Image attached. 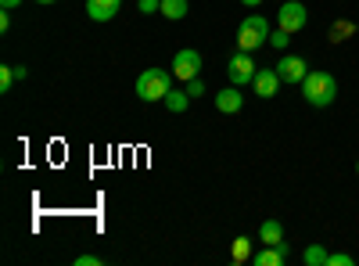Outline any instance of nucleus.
Returning <instances> with one entry per match:
<instances>
[{"mask_svg": "<svg viewBox=\"0 0 359 266\" xmlns=\"http://www.w3.org/2000/svg\"><path fill=\"white\" fill-rule=\"evenodd\" d=\"M201 72V54L194 51V47H184V51H176V58H172V76L176 79H194Z\"/></svg>", "mask_w": 359, "mask_h": 266, "instance_id": "nucleus-6", "label": "nucleus"}, {"mask_svg": "<svg viewBox=\"0 0 359 266\" xmlns=\"http://www.w3.org/2000/svg\"><path fill=\"white\" fill-rule=\"evenodd\" d=\"M241 4H245V8H259V4H262V0H241Z\"/></svg>", "mask_w": 359, "mask_h": 266, "instance_id": "nucleus-26", "label": "nucleus"}, {"mask_svg": "<svg viewBox=\"0 0 359 266\" xmlns=\"http://www.w3.org/2000/svg\"><path fill=\"white\" fill-rule=\"evenodd\" d=\"M233 262H248L252 259V238H233Z\"/></svg>", "mask_w": 359, "mask_h": 266, "instance_id": "nucleus-17", "label": "nucleus"}, {"mask_svg": "<svg viewBox=\"0 0 359 266\" xmlns=\"http://www.w3.org/2000/svg\"><path fill=\"white\" fill-rule=\"evenodd\" d=\"M36 4H54V0H36Z\"/></svg>", "mask_w": 359, "mask_h": 266, "instance_id": "nucleus-27", "label": "nucleus"}, {"mask_svg": "<svg viewBox=\"0 0 359 266\" xmlns=\"http://www.w3.org/2000/svg\"><path fill=\"white\" fill-rule=\"evenodd\" d=\"M277 76H280V83H302V79L309 76L306 58H298V54H280V62H277Z\"/></svg>", "mask_w": 359, "mask_h": 266, "instance_id": "nucleus-7", "label": "nucleus"}, {"mask_svg": "<svg viewBox=\"0 0 359 266\" xmlns=\"http://www.w3.org/2000/svg\"><path fill=\"white\" fill-rule=\"evenodd\" d=\"M187 105H191V94H187V91H169V94H165V108L176 112V115L187 112Z\"/></svg>", "mask_w": 359, "mask_h": 266, "instance_id": "nucleus-14", "label": "nucleus"}, {"mask_svg": "<svg viewBox=\"0 0 359 266\" xmlns=\"http://www.w3.org/2000/svg\"><path fill=\"white\" fill-rule=\"evenodd\" d=\"M309 22V11L302 0H287V4H280L277 11V29H284V33H298V29H306Z\"/></svg>", "mask_w": 359, "mask_h": 266, "instance_id": "nucleus-4", "label": "nucleus"}, {"mask_svg": "<svg viewBox=\"0 0 359 266\" xmlns=\"http://www.w3.org/2000/svg\"><path fill=\"white\" fill-rule=\"evenodd\" d=\"M352 33H355V25L341 18V22H334V25H331V44H345Z\"/></svg>", "mask_w": 359, "mask_h": 266, "instance_id": "nucleus-16", "label": "nucleus"}, {"mask_svg": "<svg viewBox=\"0 0 359 266\" xmlns=\"http://www.w3.org/2000/svg\"><path fill=\"white\" fill-rule=\"evenodd\" d=\"M255 62H252V54L248 51H237L230 62H226V76H230V83L233 86H245V83H252L255 79Z\"/></svg>", "mask_w": 359, "mask_h": 266, "instance_id": "nucleus-5", "label": "nucleus"}, {"mask_svg": "<svg viewBox=\"0 0 359 266\" xmlns=\"http://www.w3.org/2000/svg\"><path fill=\"white\" fill-rule=\"evenodd\" d=\"M22 4V0H0V8H4V11H15Z\"/></svg>", "mask_w": 359, "mask_h": 266, "instance_id": "nucleus-25", "label": "nucleus"}, {"mask_svg": "<svg viewBox=\"0 0 359 266\" xmlns=\"http://www.w3.org/2000/svg\"><path fill=\"white\" fill-rule=\"evenodd\" d=\"M252 86H255V98H277V86H280L277 69H259L255 79H252Z\"/></svg>", "mask_w": 359, "mask_h": 266, "instance_id": "nucleus-8", "label": "nucleus"}, {"mask_svg": "<svg viewBox=\"0 0 359 266\" xmlns=\"http://www.w3.org/2000/svg\"><path fill=\"white\" fill-rule=\"evenodd\" d=\"M287 44H291V33H284V29H273V33H269V47L273 51H287Z\"/></svg>", "mask_w": 359, "mask_h": 266, "instance_id": "nucleus-18", "label": "nucleus"}, {"mask_svg": "<svg viewBox=\"0 0 359 266\" xmlns=\"http://www.w3.org/2000/svg\"><path fill=\"white\" fill-rule=\"evenodd\" d=\"M172 91V76L165 69H144L137 76V98L140 101H165V94Z\"/></svg>", "mask_w": 359, "mask_h": 266, "instance_id": "nucleus-2", "label": "nucleus"}, {"mask_svg": "<svg viewBox=\"0 0 359 266\" xmlns=\"http://www.w3.org/2000/svg\"><path fill=\"white\" fill-rule=\"evenodd\" d=\"M302 94L313 108H327L334 98H338V79L331 72H309L302 79Z\"/></svg>", "mask_w": 359, "mask_h": 266, "instance_id": "nucleus-1", "label": "nucleus"}, {"mask_svg": "<svg viewBox=\"0 0 359 266\" xmlns=\"http://www.w3.org/2000/svg\"><path fill=\"white\" fill-rule=\"evenodd\" d=\"M187 94H191V98H201V94H205V83H201L198 76H194V79H187Z\"/></svg>", "mask_w": 359, "mask_h": 266, "instance_id": "nucleus-22", "label": "nucleus"}, {"mask_svg": "<svg viewBox=\"0 0 359 266\" xmlns=\"http://www.w3.org/2000/svg\"><path fill=\"white\" fill-rule=\"evenodd\" d=\"M158 15H165L169 22H180L187 15V0H162V11Z\"/></svg>", "mask_w": 359, "mask_h": 266, "instance_id": "nucleus-13", "label": "nucleus"}, {"mask_svg": "<svg viewBox=\"0 0 359 266\" xmlns=\"http://www.w3.org/2000/svg\"><path fill=\"white\" fill-rule=\"evenodd\" d=\"M352 262H355V259H352V255H345V252H334L331 259H327V266H352Z\"/></svg>", "mask_w": 359, "mask_h": 266, "instance_id": "nucleus-20", "label": "nucleus"}, {"mask_svg": "<svg viewBox=\"0 0 359 266\" xmlns=\"http://www.w3.org/2000/svg\"><path fill=\"white\" fill-rule=\"evenodd\" d=\"M76 266H101V255H76Z\"/></svg>", "mask_w": 359, "mask_h": 266, "instance_id": "nucleus-23", "label": "nucleus"}, {"mask_svg": "<svg viewBox=\"0 0 359 266\" xmlns=\"http://www.w3.org/2000/svg\"><path fill=\"white\" fill-rule=\"evenodd\" d=\"M284 255H287V248H273V245H266L262 252H255V255H252V266H280V262H284Z\"/></svg>", "mask_w": 359, "mask_h": 266, "instance_id": "nucleus-12", "label": "nucleus"}, {"mask_svg": "<svg viewBox=\"0 0 359 266\" xmlns=\"http://www.w3.org/2000/svg\"><path fill=\"white\" fill-rule=\"evenodd\" d=\"M8 29H11V15L0 11V33H8Z\"/></svg>", "mask_w": 359, "mask_h": 266, "instance_id": "nucleus-24", "label": "nucleus"}, {"mask_svg": "<svg viewBox=\"0 0 359 266\" xmlns=\"http://www.w3.org/2000/svg\"><path fill=\"white\" fill-rule=\"evenodd\" d=\"M355 173H359V162H355Z\"/></svg>", "mask_w": 359, "mask_h": 266, "instance_id": "nucleus-28", "label": "nucleus"}, {"mask_svg": "<svg viewBox=\"0 0 359 266\" xmlns=\"http://www.w3.org/2000/svg\"><path fill=\"white\" fill-rule=\"evenodd\" d=\"M259 241H262V245H273V248H287V245H284V227H280V220H266V223L259 227Z\"/></svg>", "mask_w": 359, "mask_h": 266, "instance_id": "nucleus-10", "label": "nucleus"}, {"mask_svg": "<svg viewBox=\"0 0 359 266\" xmlns=\"http://www.w3.org/2000/svg\"><path fill=\"white\" fill-rule=\"evenodd\" d=\"M269 22L262 18V15H248L245 22H241V29H237V51H255V47H262V44H269Z\"/></svg>", "mask_w": 359, "mask_h": 266, "instance_id": "nucleus-3", "label": "nucleus"}, {"mask_svg": "<svg viewBox=\"0 0 359 266\" xmlns=\"http://www.w3.org/2000/svg\"><path fill=\"white\" fill-rule=\"evenodd\" d=\"M15 79H18V76H15V65H4V69H0V94H8Z\"/></svg>", "mask_w": 359, "mask_h": 266, "instance_id": "nucleus-19", "label": "nucleus"}, {"mask_svg": "<svg viewBox=\"0 0 359 266\" xmlns=\"http://www.w3.org/2000/svg\"><path fill=\"white\" fill-rule=\"evenodd\" d=\"M123 8V0H86V15L94 22H111Z\"/></svg>", "mask_w": 359, "mask_h": 266, "instance_id": "nucleus-9", "label": "nucleus"}, {"mask_svg": "<svg viewBox=\"0 0 359 266\" xmlns=\"http://www.w3.org/2000/svg\"><path fill=\"white\" fill-rule=\"evenodd\" d=\"M140 11L144 15H158L162 11V0H140Z\"/></svg>", "mask_w": 359, "mask_h": 266, "instance_id": "nucleus-21", "label": "nucleus"}, {"mask_svg": "<svg viewBox=\"0 0 359 266\" xmlns=\"http://www.w3.org/2000/svg\"><path fill=\"white\" fill-rule=\"evenodd\" d=\"M241 105H245V98H241V91H237V86H226V91H219V94H216V108H219L223 115L241 112Z\"/></svg>", "mask_w": 359, "mask_h": 266, "instance_id": "nucleus-11", "label": "nucleus"}, {"mask_svg": "<svg viewBox=\"0 0 359 266\" xmlns=\"http://www.w3.org/2000/svg\"><path fill=\"white\" fill-rule=\"evenodd\" d=\"M302 259H306V266H327V259H331V252H327L323 245H309V248L302 252Z\"/></svg>", "mask_w": 359, "mask_h": 266, "instance_id": "nucleus-15", "label": "nucleus"}]
</instances>
